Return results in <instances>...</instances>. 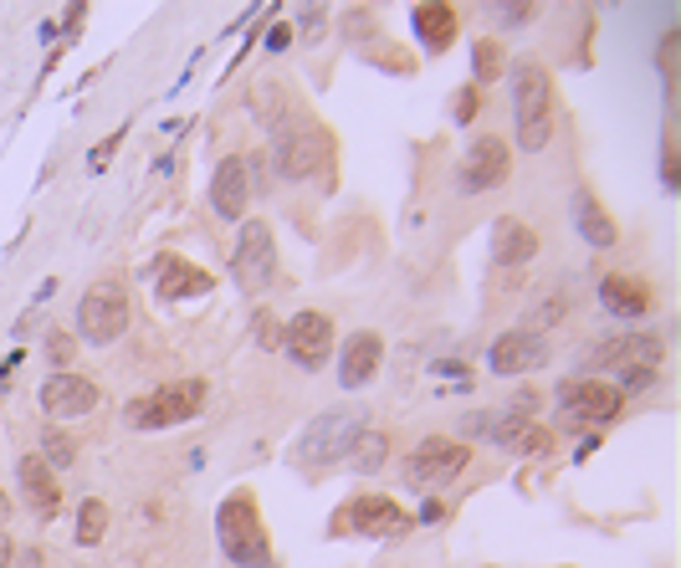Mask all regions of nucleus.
<instances>
[{
    "mask_svg": "<svg viewBox=\"0 0 681 568\" xmlns=\"http://www.w3.org/2000/svg\"><path fill=\"white\" fill-rule=\"evenodd\" d=\"M272 113H262L272 129V164H277L282 180H313V174L334 159V139H328V129L323 123H313L307 113H297L287 98L272 88L267 93Z\"/></svg>",
    "mask_w": 681,
    "mask_h": 568,
    "instance_id": "f257e3e1",
    "label": "nucleus"
},
{
    "mask_svg": "<svg viewBox=\"0 0 681 568\" xmlns=\"http://www.w3.org/2000/svg\"><path fill=\"white\" fill-rule=\"evenodd\" d=\"M41 354L57 364V374H68V364L78 358V338H72V333H62V328H52V333H47V344H41Z\"/></svg>",
    "mask_w": 681,
    "mask_h": 568,
    "instance_id": "c85d7f7f",
    "label": "nucleus"
},
{
    "mask_svg": "<svg viewBox=\"0 0 681 568\" xmlns=\"http://www.w3.org/2000/svg\"><path fill=\"white\" fill-rule=\"evenodd\" d=\"M497 78H508V47L497 37L471 41V88H487Z\"/></svg>",
    "mask_w": 681,
    "mask_h": 568,
    "instance_id": "393cba45",
    "label": "nucleus"
},
{
    "mask_svg": "<svg viewBox=\"0 0 681 568\" xmlns=\"http://www.w3.org/2000/svg\"><path fill=\"white\" fill-rule=\"evenodd\" d=\"M11 558H16V542H11V532L0 528V568H11Z\"/></svg>",
    "mask_w": 681,
    "mask_h": 568,
    "instance_id": "a19ab883",
    "label": "nucleus"
},
{
    "mask_svg": "<svg viewBox=\"0 0 681 568\" xmlns=\"http://www.w3.org/2000/svg\"><path fill=\"white\" fill-rule=\"evenodd\" d=\"M661 174H667V190H677V123H667V144H661Z\"/></svg>",
    "mask_w": 681,
    "mask_h": 568,
    "instance_id": "473e14b6",
    "label": "nucleus"
},
{
    "mask_svg": "<svg viewBox=\"0 0 681 568\" xmlns=\"http://www.w3.org/2000/svg\"><path fill=\"white\" fill-rule=\"evenodd\" d=\"M410 528H415V517L405 513L395 497H385V491L348 497L334 513V523H328L334 538H400V532H410Z\"/></svg>",
    "mask_w": 681,
    "mask_h": 568,
    "instance_id": "6e6552de",
    "label": "nucleus"
},
{
    "mask_svg": "<svg viewBox=\"0 0 681 568\" xmlns=\"http://www.w3.org/2000/svg\"><path fill=\"white\" fill-rule=\"evenodd\" d=\"M538 256V231L518 215H497L492 225V262L497 266H522Z\"/></svg>",
    "mask_w": 681,
    "mask_h": 568,
    "instance_id": "b1692460",
    "label": "nucleus"
},
{
    "mask_svg": "<svg viewBox=\"0 0 681 568\" xmlns=\"http://www.w3.org/2000/svg\"><path fill=\"white\" fill-rule=\"evenodd\" d=\"M11 568H41V554H37V548H27V554L11 558Z\"/></svg>",
    "mask_w": 681,
    "mask_h": 568,
    "instance_id": "79ce46f5",
    "label": "nucleus"
},
{
    "mask_svg": "<svg viewBox=\"0 0 681 568\" xmlns=\"http://www.w3.org/2000/svg\"><path fill=\"white\" fill-rule=\"evenodd\" d=\"M108 532V507L98 503V497H88V503L78 507V542L82 548H98Z\"/></svg>",
    "mask_w": 681,
    "mask_h": 568,
    "instance_id": "bb28decb",
    "label": "nucleus"
},
{
    "mask_svg": "<svg viewBox=\"0 0 681 568\" xmlns=\"http://www.w3.org/2000/svg\"><path fill=\"white\" fill-rule=\"evenodd\" d=\"M149 277H154V292H160V303H185V297H205V292L215 287V277L205 272V266L185 262V256H154L149 262Z\"/></svg>",
    "mask_w": 681,
    "mask_h": 568,
    "instance_id": "dca6fc26",
    "label": "nucleus"
},
{
    "mask_svg": "<svg viewBox=\"0 0 681 568\" xmlns=\"http://www.w3.org/2000/svg\"><path fill=\"white\" fill-rule=\"evenodd\" d=\"M134 323V292L129 282L103 277L78 297V338H88L93 348H108L113 338H123Z\"/></svg>",
    "mask_w": 681,
    "mask_h": 568,
    "instance_id": "0eeeda50",
    "label": "nucleus"
},
{
    "mask_svg": "<svg viewBox=\"0 0 681 568\" xmlns=\"http://www.w3.org/2000/svg\"><path fill=\"white\" fill-rule=\"evenodd\" d=\"M16 481H21V497H27V507L41 523H52V517L62 513V481H57V471L41 462L37 450L16 462Z\"/></svg>",
    "mask_w": 681,
    "mask_h": 568,
    "instance_id": "aec40b11",
    "label": "nucleus"
},
{
    "mask_svg": "<svg viewBox=\"0 0 681 568\" xmlns=\"http://www.w3.org/2000/svg\"><path fill=\"white\" fill-rule=\"evenodd\" d=\"M553 399H559L563 430H600V425H610L614 415L626 410V395H620V389H614L610 379H600V374H585V379H563Z\"/></svg>",
    "mask_w": 681,
    "mask_h": 568,
    "instance_id": "1a4fd4ad",
    "label": "nucleus"
},
{
    "mask_svg": "<svg viewBox=\"0 0 681 568\" xmlns=\"http://www.w3.org/2000/svg\"><path fill=\"white\" fill-rule=\"evenodd\" d=\"M215 538H221V554L236 568H277L272 554V538L262 528V507L246 487H236L226 503L215 507Z\"/></svg>",
    "mask_w": 681,
    "mask_h": 568,
    "instance_id": "f03ea898",
    "label": "nucleus"
},
{
    "mask_svg": "<svg viewBox=\"0 0 681 568\" xmlns=\"http://www.w3.org/2000/svg\"><path fill=\"white\" fill-rule=\"evenodd\" d=\"M661 358H667V344H661V333H614L604 344H594V358H589V369H610L614 374V389L620 395H641L651 389L655 374H661Z\"/></svg>",
    "mask_w": 681,
    "mask_h": 568,
    "instance_id": "20e7f679",
    "label": "nucleus"
},
{
    "mask_svg": "<svg viewBox=\"0 0 681 568\" xmlns=\"http://www.w3.org/2000/svg\"><path fill=\"white\" fill-rule=\"evenodd\" d=\"M364 57H369V62H375V57H379V62H385L389 72H400V78H405V72H415L410 52H400V47H385V41H379V37H375V47H364Z\"/></svg>",
    "mask_w": 681,
    "mask_h": 568,
    "instance_id": "7c9ffc66",
    "label": "nucleus"
},
{
    "mask_svg": "<svg viewBox=\"0 0 681 568\" xmlns=\"http://www.w3.org/2000/svg\"><path fill=\"white\" fill-rule=\"evenodd\" d=\"M379 364H385V338L375 328L348 333L344 348H338V384L344 389H364L379 374Z\"/></svg>",
    "mask_w": 681,
    "mask_h": 568,
    "instance_id": "6ab92c4d",
    "label": "nucleus"
},
{
    "mask_svg": "<svg viewBox=\"0 0 681 568\" xmlns=\"http://www.w3.org/2000/svg\"><path fill=\"white\" fill-rule=\"evenodd\" d=\"M282 348L293 358L297 369H323L328 358H334V317L318 313V307H303V313L287 317V328H282Z\"/></svg>",
    "mask_w": 681,
    "mask_h": 568,
    "instance_id": "ddd939ff",
    "label": "nucleus"
},
{
    "mask_svg": "<svg viewBox=\"0 0 681 568\" xmlns=\"http://www.w3.org/2000/svg\"><path fill=\"white\" fill-rule=\"evenodd\" d=\"M471 466V446L467 440H451V436H426L420 446L405 456L400 476L410 491H441L451 487L456 476Z\"/></svg>",
    "mask_w": 681,
    "mask_h": 568,
    "instance_id": "9b49d317",
    "label": "nucleus"
},
{
    "mask_svg": "<svg viewBox=\"0 0 681 568\" xmlns=\"http://www.w3.org/2000/svg\"><path fill=\"white\" fill-rule=\"evenodd\" d=\"M256 344H262V348H277V344H282L277 313H256Z\"/></svg>",
    "mask_w": 681,
    "mask_h": 568,
    "instance_id": "f704fd0d",
    "label": "nucleus"
},
{
    "mask_svg": "<svg viewBox=\"0 0 681 568\" xmlns=\"http://www.w3.org/2000/svg\"><path fill=\"white\" fill-rule=\"evenodd\" d=\"M600 307L610 317H626V323H641L651 317L655 307V292L641 272H604L600 277Z\"/></svg>",
    "mask_w": 681,
    "mask_h": 568,
    "instance_id": "a211bd4d",
    "label": "nucleus"
},
{
    "mask_svg": "<svg viewBox=\"0 0 681 568\" xmlns=\"http://www.w3.org/2000/svg\"><path fill=\"white\" fill-rule=\"evenodd\" d=\"M410 27H415V41H420L430 57H441V52H451L456 37H461V16H456V6L426 0V6L410 11Z\"/></svg>",
    "mask_w": 681,
    "mask_h": 568,
    "instance_id": "4be33fe9",
    "label": "nucleus"
},
{
    "mask_svg": "<svg viewBox=\"0 0 681 568\" xmlns=\"http://www.w3.org/2000/svg\"><path fill=\"white\" fill-rule=\"evenodd\" d=\"M553 568H569V564H553Z\"/></svg>",
    "mask_w": 681,
    "mask_h": 568,
    "instance_id": "c03bdc74",
    "label": "nucleus"
},
{
    "mask_svg": "<svg viewBox=\"0 0 681 568\" xmlns=\"http://www.w3.org/2000/svg\"><path fill=\"white\" fill-rule=\"evenodd\" d=\"M512 82V129H518V149L538 154V149L553 139V78H548L543 62H512L508 67Z\"/></svg>",
    "mask_w": 681,
    "mask_h": 568,
    "instance_id": "39448f33",
    "label": "nucleus"
},
{
    "mask_svg": "<svg viewBox=\"0 0 681 568\" xmlns=\"http://www.w3.org/2000/svg\"><path fill=\"white\" fill-rule=\"evenodd\" d=\"M477 113H481V88H471V82H467V88H456V93H451V119L456 123H471Z\"/></svg>",
    "mask_w": 681,
    "mask_h": 568,
    "instance_id": "2f4dec72",
    "label": "nucleus"
},
{
    "mask_svg": "<svg viewBox=\"0 0 681 568\" xmlns=\"http://www.w3.org/2000/svg\"><path fill=\"white\" fill-rule=\"evenodd\" d=\"M123 139H129V123H119V129H113V133H108V139H103V144L93 149V170H103V164H108V159H113V149H119Z\"/></svg>",
    "mask_w": 681,
    "mask_h": 568,
    "instance_id": "c9c22d12",
    "label": "nucleus"
},
{
    "mask_svg": "<svg viewBox=\"0 0 681 568\" xmlns=\"http://www.w3.org/2000/svg\"><path fill=\"white\" fill-rule=\"evenodd\" d=\"M6 523H11V497L0 491V528H6Z\"/></svg>",
    "mask_w": 681,
    "mask_h": 568,
    "instance_id": "37998d69",
    "label": "nucleus"
},
{
    "mask_svg": "<svg viewBox=\"0 0 681 568\" xmlns=\"http://www.w3.org/2000/svg\"><path fill=\"white\" fill-rule=\"evenodd\" d=\"M369 425H364V410L359 405H334V410L313 415V420L303 425V436L293 440V466H303V471H328V466L348 462V450H354V440L364 436Z\"/></svg>",
    "mask_w": 681,
    "mask_h": 568,
    "instance_id": "7ed1b4c3",
    "label": "nucleus"
},
{
    "mask_svg": "<svg viewBox=\"0 0 681 568\" xmlns=\"http://www.w3.org/2000/svg\"><path fill=\"white\" fill-rule=\"evenodd\" d=\"M246 205H252V180H246V159H241V154H226L221 164H215V174H211V211L221 215V221H241V215H246Z\"/></svg>",
    "mask_w": 681,
    "mask_h": 568,
    "instance_id": "412c9836",
    "label": "nucleus"
},
{
    "mask_svg": "<svg viewBox=\"0 0 681 568\" xmlns=\"http://www.w3.org/2000/svg\"><path fill=\"white\" fill-rule=\"evenodd\" d=\"M661 78H667V88H671V98H677V31H667V57H661Z\"/></svg>",
    "mask_w": 681,
    "mask_h": 568,
    "instance_id": "e433bc0d",
    "label": "nucleus"
},
{
    "mask_svg": "<svg viewBox=\"0 0 681 568\" xmlns=\"http://www.w3.org/2000/svg\"><path fill=\"white\" fill-rule=\"evenodd\" d=\"M441 517H446V507L436 503V497H426V503H420V517H415V523H426V528H436Z\"/></svg>",
    "mask_w": 681,
    "mask_h": 568,
    "instance_id": "ea45409f",
    "label": "nucleus"
},
{
    "mask_svg": "<svg viewBox=\"0 0 681 568\" xmlns=\"http://www.w3.org/2000/svg\"><path fill=\"white\" fill-rule=\"evenodd\" d=\"M262 47H267V52H287V47H293V21H277V27H272V37L262 41Z\"/></svg>",
    "mask_w": 681,
    "mask_h": 568,
    "instance_id": "58836bf2",
    "label": "nucleus"
},
{
    "mask_svg": "<svg viewBox=\"0 0 681 568\" xmlns=\"http://www.w3.org/2000/svg\"><path fill=\"white\" fill-rule=\"evenodd\" d=\"M297 27H303L307 41H318L323 27H328V11H323V6H307V11H297Z\"/></svg>",
    "mask_w": 681,
    "mask_h": 568,
    "instance_id": "72a5a7b5",
    "label": "nucleus"
},
{
    "mask_svg": "<svg viewBox=\"0 0 681 568\" xmlns=\"http://www.w3.org/2000/svg\"><path fill=\"white\" fill-rule=\"evenodd\" d=\"M563 313H569V297H559V292H553V297H538V303H533V313H528V333H538V328H553V323H559Z\"/></svg>",
    "mask_w": 681,
    "mask_h": 568,
    "instance_id": "c756f323",
    "label": "nucleus"
},
{
    "mask_svg": "<svg viewBox=\"0 0 681 568\" xmlns=\"http://www.w3.org/2000/svg\"><path fill=\"white\" fill-rule=\"evenodd\" d=\"M205 399H211V384L205 379H170L160 389H149V395H134L123 405V420L134 425V430H170V425H185L205 410Z\"/></svg>",
    "mask_w": 681,
    "mask_h": 568,
    "instance_id": "423d86ee",
    "label": "nucleus"
},
{
    "mask_svg": "<svg viewBox=\"0 0 681 568\" xmlns=\"http://www.w3.org/2000/svg\"><path fill=\"white\" fill-rule=\"evenodd\" d=\"M385 462H389V436L385 430H364V436L354 440V450H348V466H354L359 476H375Z\"/></svg>",
    "mask_w": 681,
    "mask_h": 568,
    "instance_id": "a878e982",
    "label": "nucleus"
},
{
    "mask_svg": "<svg viewBox=\"0 0 681 568\" xmlns=\"http://www.w3.org/2000/svg\"><path fill=\"white\" fill-rule=\"evenodd\" d=\"M543 364H548V338H543V333H528V328L497 333L492 348H487V369H492L497 379H512V374L543 369Z\"/></svg>",
    "mask_w": 681,
    "mask_h": 568,
    "instance_id": "2eb2a0df",
    "label": "nucleus"
},
{
    "mask_svg": "<svg viewBox=\"0 0 681 568\" xmlns=\"http://www.w3.org/2000/svg\"><path fill=\"white\" fill-rule=\"evenodd\" d=\"M508 174H512V149H508V139H497V133H481V139H471V144H467V154H461L456 185L467 190V195H481V190L508 185Z\"/></svg>",
    "mask_w": 681,
    "mask_h": 568,
    "instance_id": "4468645a",
    "label": "nucleus"
},
{
    "mask_svg": "<svg viewBox=\"0 0 681 568\" xmlns=\"http://www.w3.org/2000/svg\"><path fill=\"white\" fill-rule=\"evenodd\" d=\"M103 389H98L88 374H52V379L41 384V410L52 415V420H78V415H93Z\"/></svg>",
    "mask_w": 681,
    "mask_h": 568,
    "instance_id": "f3484780",
    "label": "nucleus"
},
{
    "mask_svg": "<svg viewBox=\"0 0 681 568\" xmlns=\"http://www.w3.org/2000/svg\"><path fill=\"white\" fill-rule=\"evenodd\" d=\"M231 277L241 282V292H267L277 282V236L267 221H246L231 252Z\"/></svg>",
    "mask_w": 681,
    "mask_h": 568,
    "instance_id": "f8f14e48",
    "label": "nucleus"
},
{
    "mask_svg": "<svg viewBox=\"0 0 681 568\" xmlns=\"http://www.w3.org/2000/svg\"><path fill=\"white\" fill-rule=\"evenodd\" d=\"M471 436H487L492 446L512 450V456H548V450H553V430H548V425L522 420V415H508V410L461 415V436L456 440H471Z\"/></svg>",
    "mask_w": 681,
    "mask_h": 568,
    "instance_id": "9d476101",
    "label": "nucleus"
},
{
    "mask_svg": "<svg viewBox=\"0 0 681 568\" xmlns=\"http://www.w3.org/2000/svg\"><path fill=\"white\" fill-rule=\"evenodd\" d=\"M41 462L52 466V471H62V466H72L78 462V440L68 436V430H47V436H41V450H37Z\"/></svg>",
    "mask_w": 681,
    "mask_h": 568,
    "instance_id": "cd10ccee",
    "label": "nucleus"
},
{
    "mask_svg": "<svg viewBox=\"0 0 681 568\" xmlns=\"http://www.w3.org/2000/svg\"><path fill=\"white\" fill-rule=\"evenodd\" d=\"M538 21V6H502V27H528Z\"/></svg>",
    "mask_w": 681,
    "mask_h": 568,
    "instance_id": "4c0bfd02",
    "label": "nucleus"
},
{
    "mask_svg": "<svg viewBox=\"0 0 681 568\" xmlns=\"http://www.w3.org/2000/svg\"><path fill=\"white\" fill-rule=\"evenodd\" d=\"M569 221H575V231L594 246V252H604V246H614L620 241V225H614V215L600 205V195L594 190L579 185L575 195H569Z\"/></svg>",
    "mask_w": 681,
    "mask_h": 568,
    "instance_id": "5701e85b",
    "label": "nucleus"
}]
</instances>
